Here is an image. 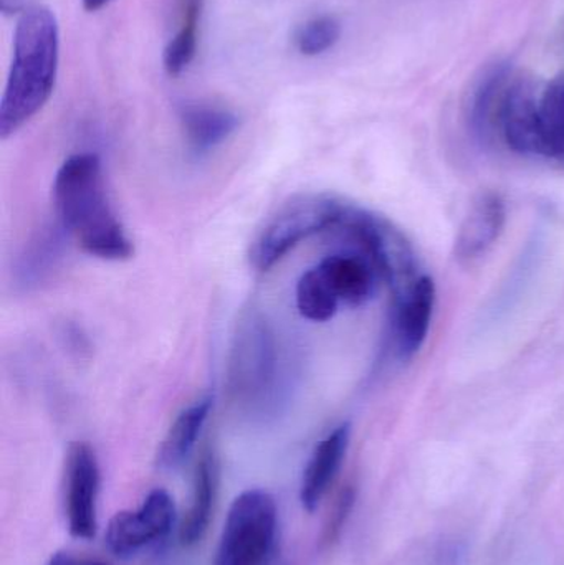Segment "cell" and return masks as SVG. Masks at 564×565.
<instances>
[{
    "mask_svg": "<svg viewBox=\"0 0 564 565\" xmlns=\"http://www.w3.org/2000/svg\"><path fill=\"white\" fill-rule=\"evenodd\" d=\"M53 204L63 231L93 257L126 260L132 244L109 205L98 156L75 154L63 162L53 182Z\"/></svg>",
    "mask_w": 564,
    "mask_h": 565,
    "instance_id": "obj_1",
    "label": "cell"
},
{
    "mask_svg": "<svg viewBox=\"0 0 564 565\" xmlns=\"http://www.w3.org/2000/svg\"><path fill=\"white\" fill-rule=\"evenodd\" d=\"M58 58V23L52 10H25L17 22L12 65L0 102V138L19 131L49 102L55 88Z\"/></svg>",
    "mask_w": 564,
    "mask_h": 565,
    "instance_id": "obj_2",
    "label": "cell"
},
{
    "mask_svg": "<svg viewBox=\"0 0 564 565\" xmlns=\"http://www.w3.org/2000/svg\"><path fill=\"white\" fill-rule=\"evenodd\" d=\"M347 204L328 194H301L285 202L252 242L251 262L257 270H270L301 241L333 228Z\"/></svg>",
    "mask_w": 564,
    "mask_h": 565,
    "instance_id": "obj_3",
    "label": "cell"
},
{
    "mask_svg": "<svg viewBox=\"0 0 564 565\" xmlns=\"http://www.w3.org/2000/svg\"><path fill=\"white\" fill-rule=\"evenodd\" d=\"M278 511L264 490L238 494L219 540L215 565H264L277 534Z\"/></svg>",
    "mask_w": 564,
    "mask_h": 565,
    "instance_id": "obj_4",
    "label": "cell"
},
{
    "mask_svg": "<svg viewBox=\"0 0 564 565\" xmlns=\"http://www.w3.org/2000/svg\"><path fill=\"white\" fill-rule=\"evenodd\" d=\"M178 520L175 503L166 490L151 491L135 511H121L106 527V546L118 557H132L172 533Z\"/></svg>",
    "mask_w": 564,
    "mask_h": 565,
    "instance_id": "obj_5",
    "label": "cell"
},
{
    "mask_svg": "<svg viewBox=\"0 0 564 565\" xmlns=\"http://www.w3.org/2000/svg\"><path fill=\"white\" fill-rule=\"evenodd\" d=\"M99 465L88 444L76 441L65 460V514L76 540L89 541L98 531Z\"/></svg>",
    "mask_w": 564,
    "mask_h": 565,
    "instance_id": "obj_6",
    "label": "cell"
},
{
    "mask_svg": "<svg viewBox=\"0 0 564 565\" xmlns=\"http://www.w3.org/2000/svg\"><path fill=\"white\" fill-rule=\"evenodd\" d=\"M500 132L519 154L546 158L540 102L529 83L515 82L509 86L500 115Z\"/></svg>",
    "mask_w": 564,
    "mask_h": 565,
    "instance_id": "obj_7",
    "label": "cell"
},
{
    "mask_svg": "<svg viewBox=\"0 0 564 565\" xmlns=\"http://www.w3.org/2000/svg\"><path fill=\"white\" fill-rule=\"evenodd\" d=\"M436 302V285L427 275L416 278L397 295L393 335L397 355L411 359L426 341Z\"/></svg>",
    "mask_w": 564,
    "mask_h": 565,
    "instance_id": "obj_8",
    "label": "cell"
},
{
    "mask_svg": "<svg viewBox=\"0 0 564 565\" xmlns=\"http://www.w3.org/2000/svg\"><path fill=\"white\" fill-rule=\"evenodd\" d=\"M506 202L496 192L480 195L460 225L454 254L462 264L482 258L493 247L506 225Z\"/></svg>",
    "mask_w": 564,
    "mask_h": 565,
    "instance_id": "obj_9",
    "label": "cell"
},
{
    "mask_svg": "<svg viewBox=\"0 0 564 565\" xmlns=\"http://www.w3.org/2000/svg\"><path fill=\"white\" fill-rule=\"evenodd\" d=\"M348 445H350V425H341L315 448L300 484L301 507L308 513L317 511L323 498L327 497L347 457Z\"/></svg>",
    "mask_w": 564,
    "mask_h": 565,
    "instance_id": "obj_10",
    "label": "cell"
},
{
    "mask_svg": "<svg viewBox=\"0 0 564 565\" xmlns=\"http://www.w3.org/2000/svg\"><path fill=\"white\" fill-rule=\"evenodd\" d=\"M510 65L497 63L483 73L473 89L469 106V126L477 141H492L493 135L500 131V115L503 99L509 92Z\"/></svg>",
    "mask_w": 564,
    "mask_h": 565,
    "instance_id": "obj_11",
    "label": "cell"
},
{
    "mask_svg": "<svg viewBox=\"0 0 564 565\" xmlns=\"http://www.w3.org/2000/svg\"><path fill=\"white\" fill-rule=\"evenodd\" d=\"M318 267L340 301L360 306L373 298L377 271L360 254L330 255Z\"/></svg>",
    "mask_w": 564,
    "mask_h": 565,
    "instance_id": "obj_12",
    "label": "cell"
},
{
    "mask_svg": "<svg viewBox=\"0 0 564 565\" xmlns=\"http://www.w3.org/2000/svg\"><path fill=\"white\" fill-rule=\"evenodd\" d=\"M217 461L212 451H204L194 473V488H192V501L182 521L179 537L184 546H192L202 540L212 511H214L215 497H217Z\"/></svg>",
    "mask_w": 564,
    "mask_h": 565,
    "instance_id": "obj_13",
    "label": "cell"
},
{
    "mask_svg": "<svg viewBox=\"0 0 564 565\" xmlns=\"http://www.w3.org/2000/svg\"><path fill=\"white\" fill-rule=\"evenodd\" d=\"M181 119L189 146L195 152L211 151L224 142L238 125L234 113L209 105L184 106Z\"/></svg>",
    "mask_w": 564,
    "mask_h": 565,
    "instance_id": "obj_14",
    "label": "cell"
},
{
    "mask_svg": "<svg viewBox=\"0 0 564 565\" xmlns=\"http://www.w3.org/2000/svg\"><path fill=\"white\" fill-rule=\"evenodd\" d=\"M211 401L198 402L191 407L184 408L175 418L174 424L169 428L159 447L158 463L162 468H175L189 457L192 448L195 447L202 427L207 420L211 412Z\"/></svg>",
    "mask_w": 564,
    "mask_h": 565,
    "instance_id": "obj_15",
    "label": "cell"
},
{
    "mask_svg": "<svg viewBox=\"0 0 564 565\" xmlns=\"http://www.w3.org/2000/svg\"><path fill=\"white\" fill-rule=\"evenodd\" d=\"M204 0H182L181 26L164 49L166 72L171 76L181 75L198 53L199 22Z\"/></svg>",
    "mask_w": 564,
    "mask_h": 565,
    "instance_id": "obj_16",
    "label": "cell"
},
{
    "mask_svg": "<svg viewBox=\"0 0 564 565\" xmlns=\"http://www.w3.org/2000/svg\"><path fill=\"white\" fill-rule=\"evenodd\" d=\"M340 298L331 288L320 267L301 275L297 285V306L301 316L310 321L323 322L337 315Z\"/></svg>",
    "mask_w": 564,
    "mask_h": 565,
    "instance_id": "obj_17",
    "label": "cell"
},
{
    "mask_svg": "<svg viewBox=\"0 0 564 565\" xmlns=\"http://www.w3.org/2000/svg\"><path fill=\"white\" fill-rule=\"evenodd\" d=\"M546 158L564 168V76L553 79L540 99Z\"/></svg>",
    "mask_w": 564,
    "mask_h": 565,
    "instance_id": "obj_18",
    "label": "cell"
},
{
    "mask_svg": "<svg viewBox=\"0 0 564 565\" xmlns=\"http://www.w3.org/2000/svg\"><path fill=\"white\" fill-rule=\"evenodd\" d=\"M341 36V23L333 15H320L308 20L300 30H298L297 43L298 52L305 56H318L328 52L337 45Z\"/></svg>",
    "mask_w": 564,
    "mask_h": 565,
    "instance_id": "obj_19",
    "label": "cell"
},
{
    "mask_svg": "<svg viewBox=\"0 0 564 565\" xmlns=\"http://www.w3.org/2000/svg\"><path fill=\"white\" fill-rule=\"evenodd\" d=\"M467 544L456 536H443L434 541L423 553L419 565H467Z\"/></svg>",
    "mask_w": 564,
    "mask_h": 565,
    "instance_id": "obj_20",
    "label": "cell"
},
{
    "mask_svg": "<svg viewBox=\"0 0 564 565\" xmlns=\"http://www.w3.org/2000/svg\"><path fill=\"white\" fill-rule=\"evenodd\" d=\"M50 565H108L102 563V561H88V559H73V557L65 556V554H58L53 557Z\"/></svg>",
    "mask_w": 564,
    "mask_h": 565,
    "instance_id": "obj_21",
    "label": "cell"
},
{
    "mask_svg": "<svg viewBox=\"0 0 564 565\" xmlns=\"http://www.w3.org/2000/svg\"><path fill=\"white\" fill-rule=\"evenodd\" d=\"M23 7V0H2V12L3 13H15L19 12Z\"/></svg>",
    "mask_w": 564,
    "mask_h": 565,
    "instance_id": "obj_22",
    "label": "cell"
},
{
    "mask_svg": "<svg viewBox=\"0 0 564 565\" xmlns=\"http://www.w3.org/2000/svg\"><path fill=\"white\" fill-rule=\"evenodd\" d=\"M109 0H82L83 7L88 12H96V10L103 9Z\"/></svg>",
    "mask_w": 564,
    "mask_h": 565,
    "instance_id": "obj_23",
    "label": "cell"
}]
</instances>
